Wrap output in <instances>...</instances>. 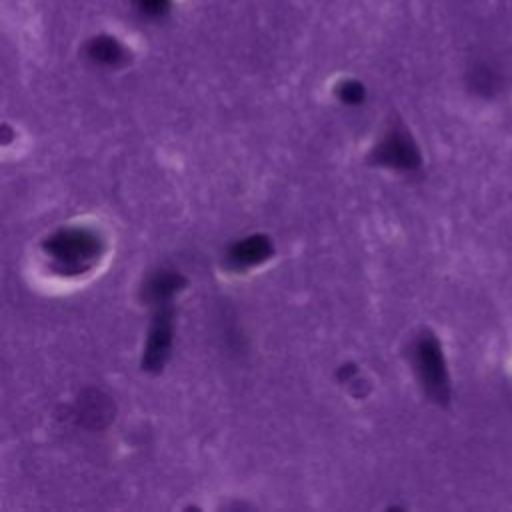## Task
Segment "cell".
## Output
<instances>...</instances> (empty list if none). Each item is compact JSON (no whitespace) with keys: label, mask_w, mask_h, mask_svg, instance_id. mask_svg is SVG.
<instances>
[{"label":"cell","mask_w":512,"mask_h":512,"mask_svg":"<svg viewBox=\"0 0 512 512\" xmlns=\"http://www.w3.org/2000/svg\"><path fill=\"white\" fill-rule=\"evenodd\" d=\"M174 344V306L172 302L154 306V316L148 328L146 344L142 350V370L146 372H160L170 354Z\"/></svg>","instance_id":"obj_2"},{"label":"cell","mask_w":512,"mask_h":512,"mask_svg":"<svg viewBox=\"0 0 512 512\" xmlns=\"http://www.w3.org/2000/svg\"><path fill=\"white\" fill-rule=\"evenodd\" d=\"M42 252L60 274L88 272L104 252L102 236L90 226H64L42 242Z\"/></svg>","instance_id":"obj_1"},{"label":"cell","mask_w":512,"mask_h":512,"mask_svg":"<svg viewBox=\"0 0 512 512\" xmlns=\"http://www.w3.org/2000/svg\"><path fill=\"white\" fill-rule=\"evenodd\" d=\"M274 254V244L266 234H250L232 242L224 254L226 266L230 270L242 272L264 264Z\"/></svg>","instance_id":"obj_4"},{"label":"cell","mask_w":512,"mask_h":512,"mask_svg":"<svg viewBox=\"0 0 512 512\" xmlns=\"http://www.w3.org/2000/svg\"><path fill=\"white\" fill-rule=\"evenodd\" d=\"M336 94H338V98H340L344 104L356 106V104H360V102L364 100V86H362L360 82H356V80H344V82L338 86Z\"/></svg>","instance_id":"obj_7"},{"label":"cell","mask_w":512,"mask_h":512,"mask_svg":"<svg viewBox=\"0 0 512 512\" xmlns=\"http://www.w3.org/2000/svg\"><path fill=\"white\" fill-rule=\"evenodd\" d=\"M416 152L412 146V140L408 134L398 126H390L380 140L374 144L368 160L372 164L384 166V168H394V170H404L414 164Z\"/></svg>","instance_id":"obj_3"},{"label":"cell","mask_w":512,"mask_h":512,"mask_svg":"<svg viewBox=\"0 0 512 512\" xmlns=\"http://www.w3.org/2000/svg\"><path fill=\"white\" fill-rule=\"evenodd\" d=\"M88 56L100 66H116L124 60V48L114 38H98L90 44Z\"/></svg>","instance_id":"obj_6"},{"label":"cell","mask_w":512,"mask_h":512,"mask_svg":"<svg viewBox=\"0 0 512 512\" xmlns=\"http://www.w3.org/2000/svg\"><path fill=\"white\" fill-rule=\"evenodd\" d=\"M138 4H140V8L144 10H160V6L164 4V0H138Z\"/></svg>","instance_id":"obj_8"},{"label":"cell","mask_w":512,"mask_h":512,"mask_svg":"<svg viewBox=\"0 0 512 512\" xmlns=\"http://www.w3.org/2000/svg\"><path fill=\"white\" fill-rule=\"evenodd\" d=\"M186 286V278L172 268H160L148 276L142 286V300L150 306L172 302L174 296Z\"/></svg>","instance_id":"obj_5"}]
</instances>
